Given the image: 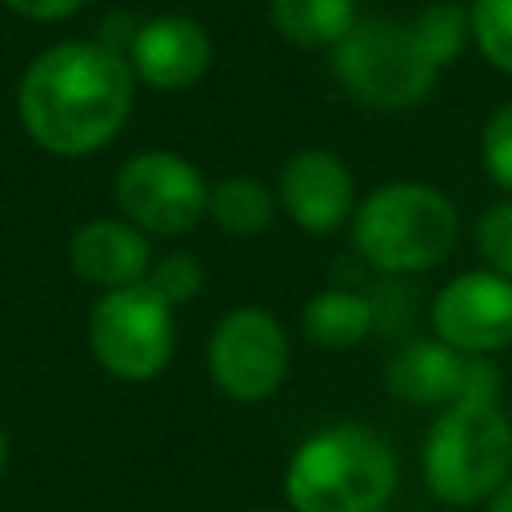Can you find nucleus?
<instances>
[{
	"mask_svg": "<svg viewBox=\"0 0 512 512\" xmlns=\"http://www.w3.org/2000/svg\"><path fill=\"white\" fill-rule=\"evenodd\" d=\"M136 76L100 40H60L44 48L16 84V112L28 140L52 156H92L124 128Z\"/></svg>",
	"mask_w": 512,
	"mask_h": 512,
	"instance_id": "f257e3e1",
	"label": "nucleus"
},
{
	"mask_svg": "<svg viewBox=\"0 0 512 512\" xmlns=\"http://www.w3.org/2000/svg\"><path fill=\"white\" fill-rule=\"evenodd\" d=\"M396 452L368 424H324L308 432L284 468L292 512H384L396 492Z\"/></svg>",
	"mask_w": 512,
	"mask_h": 512,
	"instance_id": "f03ea898",
	"label": "nucleus"
},
{
	"mask_svg": "<svg viewBox=\"0 0 512 512\" xmlns=\"http://www.w3.org/2000/svg\"><path fill=\"white\" fill-rule=\"evenodd\" d=\"M356 256L384 276H416L444 264L460 236L456 204L424 180H388L352 208Z\"/></svg>",
	"mask_w": 512,
	"mask_h": 512,
	"instance_id": "7ed1b4c3",
	"label": "nucleus"
},
{
	"mask_svg": "<svg viewBox=\"0 0 512 512\" xmlns=\"http://www.w3.org/2000/svg\"><path fill=\"white\" fill-rule=\"evenodd\" d=\"M512 480V420L496 400H452L424 436V484L440 504H484Z\"/></svg>",
	"mask_w": 512,
	"mask_h": 512,
	"instance_id": "20e7f679",
	"label": "nucleus"
},
{
	"mask_svg": "<svg viewBox=\"0 0 512 512\" xmlns=\"http://www.w3.org/2000/svg\"><path fill=\"white\" fill-rule=\"evenodd\" d=\"M340 88L380 112L416 108L436 88V64L420 52L408 24L392 16H368L348 28V36L328 48Z\"/></svg>",
	"mask_w": 512,
	"mask_h": 512,
	"instance_id": "39448f33",
	"label": "nucleus"
},
{
	"mask_svg": "<svg viewBox=\"0 0 512 512\" xmlns=\"http://www.w3.org/2000/svg\"><path fill=\"white\" fill-rule=\"evenodd\" d=\"M88 348L108 376L124 384H148L176 352L172 308L144 280L100 292L88 312Z\"/></svg>",
	"mask_w": 512,
	"mask_h": 512,
	"instance_id": "423d86ee",
	"label": "nucleus"
},
{
	"mask_svg": "<svg viewBox=\"0 0 512 512\" xmlns=\"http://www.w3.org/2000/svg\"><path fill=\"white\" fill-rule=\"evenodd\" d=\"M112 196L120 220L144 236H184L208 216V180L204 172L168 148H148L128 156L116 168Z\"/></svg>",
	"mask_w": 512,
	"mask_h": 512,
	"instance_id": "0eeeda50",
	"label": "nucleus"
},
{
	"mask_svg": "<svg viewBox=\"0 0 512 512\" xmlns=\"http://www.w3.org/2000/svg\"><path fill=\"white\" fill-rule=\"evenodd\" d=\"M204 364H208L212 384L228 400L260 404V400L276 396L284 376H288L284 324L260 304L228 308L208 332Z\"/></svg>",
	"mask_w": 512,
	"mask_h": 512,
	"instance_id": "6e6552de",
	"label": "nucleus"
},
{
	"mask_svg": "<svg viewBox=\"0 0 512 512\" xmlns=\"http://www.w3.org/2000/svg\"><path fill=\"white\" fill-rule=\"evenodd\" d=\"M432 332L460 356H492L512 344V280L492 268L452 276L432 296Z\"/></svg>",
	"mask_w": 512,
	"mask_h": 512,
	"instance_id": "1a4fd4ad",
	"label": "nucleus"
},
{
	"mask_svg": "<svg viewBox=\"0 0 512 512\" xmlns=\"http://www.w3.org/2000/svg\"><path fill=\"white\" fill-rule=\"evenodd\" d=\"M276 204L284 208V216L296 228H304L312 236H332L336 228H344L352 220L356 180L336 152L300 148L280 168Z\"/></svg>",
	"mask_w": 512,
	"mask_h": 512,
	"instance_id": "9d476101",
	"label": "nucleus"
},
{
	"mask_svg": "<svg viewBox=\"0 0 512 512\" xmlns=\"http://www.w3.org/2000/svg\"><path fill=\"white\" fill-rule=\"evenodd\" d=\"M124 60L136 84H148L156 92H184L212 68V36L192 16L160 12L152 20H140Z\"/></svg>",
	"mask_w": 512,
	"mask_h": 512,
	"instance_id": "9b49d317",
	"label": "nucleus"
},
{
	"mask_svg": "<svg viewBox=\"0 0 512 512\" xmlns=\"http://www.w3.org/2000/svg\"><path fill=\"white\" fill-rule=\"evenodd\" d=\"M148 264H152L148 236L120 216H96L68 236L72 276L100 292L140 284L148 276Z\"/></svg>",
	"mask_w": 512,
	"mask_h": 512,
	"instance_id": "f8f14e48",
	"label": "nucleus"
},
{
	"mask_svg": "<svg viewBox=\"0 0 512 512\" xmlns=\"http://www.w3.org/2000/svg\"><path fill=\"white\" fill-rule=\"evenodd\" d=\"M460 376H464V356L456 348H448L444 340H436V336L404 344L384 368L388 392L396 400H408V404H420V408L452 404L456 392H460Z\"/></svg>",
	"mask_w": 512,
	"mask_h": 512,
	"instance_id": "ddd939ff",
	"label": "nucleus"
},
{
	"mask_svg": "<svg viewBox=\"0 0 512 512\" xmlns=\"http://www.w3.org/2000/svg\"><path fill=\"white\" fill-rule=\"evenodd\" d=\"M300 328H304V336L316 348L344 352V348H356L376 328V312H372V300L364 292H352V288H320V292H312L304 300Z\"/></svg>",
	"mask_w": 512,
	"mask_h": 512,
	"instance_id": "4468645a",
	"label": "nucleus"
},
{
	"mask_svg": "<svg viewBox=\"0 0 512 512\" xmlns=\"http://www.w3.org/2000/svg\"><path fill=\"white\" fill-rule=\"evenodd\" d=\"M268 20L292 48H336L360 20L356 0H272Z\"/></svg>",
	"mask_w": 512,
	"mask_h": 512,
	"instance_id": "2eb2a0df",
	"label": "nucleus"
},
{
	"mask_svg": "<svg viewBox=\"0 0 512 512\" xmlns=\"http://www.w3.org/2000/svg\"><path fill=\"white\" fill-rule=\"evenodd\" d=\"M208 216L228 236H260L276 216V192L256 176H224L208 188Z\"/></svg>",
	"mask_w": 512,
	"mask_h": 512,
	"instance_id": "dca6fc26",
	"label": "nucleus"
},
{
	"mask_svg": "<svg viewBox=\"0 0 512 512\" xmlns=\"http://www.w3.org/2000/svg\"><path fill=\"white\" fill-rule=\"evenodd\" d=\"M408 28H412L420 52H424L436 68H444V64H452V60L460 56V48H464V36H468V8H460V4H452V0H436V4L420 8L416 20H408Z\"/></svg>",
	"mask_w": 512,
	"mask_h": 512,
	"instance_id": "f3484780",
	"label": "nucleus"
},
{
	"mask_svg": "<svg viewBox=\"0 0 512 512\" xmlns=\"http://www.w3.org/2000/svg\"><path fill=\"white\" fill-rule=\"evenodd\" d=\"M468 36L492 68L512 76V0H472Z\"/></svg>",
	"mask_w": 512,
	"mask_h": 512,
	"instance_id": "a211bd4d",
	"label": "nucleus"
},
{
	"mask_svg": "<svg viewBox=\"0 0 512 512\" xmlns=\"http://www.w3.org/2000/svg\"><path fill=\"white\" fill-rule=\"evenodd\" d=\"M144 284L168 308H180V304H192L200 296V288H204V264L192 252H168V256H160V260L148 264Z\"/></svg>",
	"mask_w": 512,
	"mask_h": 512,
	"instance_id": "6ab92c4d",
	"label": "nucleus"
},
{
	"mask_svg": "<svg viewBox=\"0 0 512 512\" xmlns=\"http://www.w3.org/2000/svg\"><path fill=\"white\" fill-rule=\"evenodd\" d=\"M480 160H484L488 180L512 196V100L500 104V108L484 120V132H480Z\"/></svg>",
	"mask_w": 512,
	"mask_h": 512,
	"instance_id": "aec40b11",
	"label": "nucleus"
},
{
	"mask_svg": "<svg viewBox=\"0 0 512 512\" xmlns=\"http://www.w3.org/2000/svg\"><path fill=\"white\" fill-rule=\"evenodd\" d=\"M476 252L492 272L512 280V196L484 208V216L476 220Z\"/></svg>",
	"mask_w": 512,
	"mask_h": 512,
	"instance_id": "412c9836",
	"label": "nucleus"
},
{
	"mask_svg": "<svg viewBox=\"0 0 512 512\" xmlns=\"http://www.w3.org/2000/svg\"><path fill=\"white\" fill-rule=\"evenodd\" d=\"M16 16L24 20H36V24H56V20H68L84 8V0H4Z\"/></svg>",
	"mask_w": 512,
	"mask_h": 512,
	"instance_id": "4be33fe9",
	"label": "nucleus"
},
{
	"mask_svg": "<svg viewBox=\"0 0 512 512\" xmlns=\"http://www.w3.org/2000/svg\"><path fill=\"white\" fill-rule=\"evenodd\" d=\"M136 28H140V20L132 16V12H124V8H116V12H108L104 16V24H100V44L104 48H112V52H128V44H132V36H136Z\"/></svg>",
	"mask_w": 512,
	"mask_h": 512,
	"instance_id": "5701e85b",
	"label": "nucleus"
},
{
	"mask_svg": "<svg viewBox=\"0 0 512 512\" xmlns=\"http://www.w3.org/2000/svg\"><path fill=\"white\" fill-rule=\"evenodd\" d=\"M484 512H512V480H504V484L484 500Z\"/></svg>",
	"mask_w": 512,
	"mask_h": 512,
	"instance_id": "b1692460",
	"label": "nucleus"
},
{
	"mask_svg": "<svg viewBox=\"0 0 512 512\" xmlns=\"http://www.w3.org/2000/svg\"><path fill=\"white\" fill-rule=\"evenodd\" d=\"M4 468H8V432L0 424V476H4Z\"/></svg>",
	"mask_w": 512,
	"mask_h": 512,
	"instance_id": "393cba45",
	"label": "nucleus"
},
{
	"mask_svg": "<svg viewBox=\"0 0 512 512\" xmlns=\"http://www.w3.org/2000/svg\"><path fill=\"white\" fill-rule=\"evenodd\" d=\"M252 512H292V508H252Z\"/></svg>",
	"mask_w": 512,
	"mask_h": 512,
	"instance_id": "a878e982",
	"label": "nucleus"
},
{
	"mask_svg": "<svg viewBox=\"0 0 512 512\" xmlns=\"http://www.w3.org/2000/svg\"><path fill=\"white\" fill-rule=\"evenodd\" d=\"M508 420H512V416H508Z\"/></svg>",
	"mask_w": 512,
	"mask_h": 512,
	"instance_id": "bb28decb",
	"label": "nucleus"
}]
</instances>
